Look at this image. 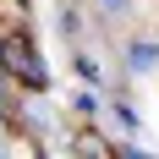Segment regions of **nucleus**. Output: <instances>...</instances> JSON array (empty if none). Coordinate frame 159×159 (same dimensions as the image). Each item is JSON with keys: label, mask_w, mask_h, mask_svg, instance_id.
<instances>
[{"label": "nucleus", "mask_w": 159, "mask_h": 159, "mask_svg": "<svg viewBox=\"0 0 159 159\" xmlns=\"http://www.w3.org/2000/svg\"><path fill=\"white\" fill-rule=\"evenodd\" d=\"M0 66L11 77H22L28 88H44V66H39L33 44H22V39H0Z\"/></svg>", "instance_id": "1"}, {"label": "nucleus", "mask_w": 159, "mask_h": 159, "mask_svg": "<svg viewBox=\"0 0 159 159\" xmlns=\"http://www.w3.org/2000/svg\"><path fill=\"white\" fill-rule=\"evenodd\" d=\"M82 159H110V143H99V137H82Z\"/></svg>", "instance_id": "2"}]
</instances>
